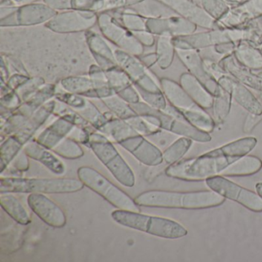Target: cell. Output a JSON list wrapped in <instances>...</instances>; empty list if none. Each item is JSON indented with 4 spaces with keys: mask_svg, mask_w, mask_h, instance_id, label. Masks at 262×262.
<instances>
[{
    "mask_svg": "<svg viewBox=\"0 0 262 262\" xmlns=\"http://www.w3.org/2000/svg\"><path fill=\"white\" fill-rule=\"evenodd\" d=\"M85 33H56L46 25L1 27V53L20 59L29 76L57 84L69 76L88 75L96 63Z\"/></svg>",
    "mask_w": 262,
    "mask_h": 262,
    "instance_id": "cell-1",
    "label": "cell"
},
{
    "mask_svg": "<svg viewBox=\"0 0 262 262\" xmlns=\"http://www.w3.org/2000/svg\"><path fill=\"white\" fill-rule=\"evenodd\" d=\"M246 154V145L238 139L198 157L184 159L168 165L165 172L168 177L179 180H206L222 174L227 167Z\"/></svg>",
    "mask_w": 262,
    "mask_h": 262,
    "instance_id": "cell-2",
    "label": "cell"
},
{
    "mask_svg": "<svg viewBox=\"0 0 262 262\" xmlns=\"http://www.w3.org/2000/svg\"><path fill=\"white\" fill-rule=\"evenodd\" d=\"M140 207L179 209H205L222 205L225 198L210 191H181L150 190L144 191L134 199Z\"/></svg>",
    "mask_w": 262,
    "mask_h": 262,
    "instance_id": "cell-3",
    "label": "cell"
},
{
    "mask_svg": "<svg viewBox=\"0 0 262 262\" xmlns=\"http://www.w3.org/2000/svg\"><path fill=\"white\" fill-rule=\"evenodd\" d=\"M111 216L119 225L162 238L178 239L188 234L183 225L166 217L121 209L113 211Z\"/></svg>",
    "mask_w": 262,
    "mask_h": 262,
    "instance_id": "cell-4",
    "label": "cell"
},
{
    "mask_svg": "<svg viewBox=\"0 0 262 262\" xmlns=\"http://www.w3.org/2000/svg\"><path fill=\"white\" fill-rule=\"evenodd\" d=\"M84 184L73 178L39 179V178L2 177L0 179V193H41V194H70L83 189Z\"/></svg>",
    "mask_w": 262,
    "mask_h": 262,
    "instance_id": "cell-5",
    "label": "cell"
},
{
    "mask_svg": "<svg viewBox=\"0 0 262 262\" xmlns=\"http://www.w3.org/2000/svg\"><path fill=\"white\" fill-rule=\"evenodd\" d=\"M87 147L93 151L121 185L127 188H132L136 185V176L131 167L105 135L97 130L90 133V143Z\"/></svg>",
    "mask_w": 262,
    "mask_h": 262,
    "instance_id": "cell-6",
    "label": "cell"
},
{
    "mask_svg": "<svg viewBox=\"0 0 262 262\" xmlns=\"http://www.w3.org/2000/svg\"><path fill=\"white\" fill-rule=\"evenodd\" d=\"M77 176L85 186L97 193L117 209L140 212V206L134 199L95 168L80 167L78 168Z\"/></svg>",
    "mask_w": 262,
    "mask_h": 262,
    "instance_id": "cell-7",
    "label": "cell"
},
{
    "mask_svg": "<svg viewBox=\"0 0 262 262\" xmlns=\"http://www.w3.org/2000/svg\"><path fill=\"white\" fill-rule=\"evenodd\" d=\"M99 30L104 37L119 50L134 56H142L144 47L137 40L133 32L125 28L122 24L107 13L98 16Z\"/></svg>",
    "mask_w": 262,
    "mask_h": 262,
    "instance_id": "cell-8",
    "label": "cell"
},
{
    "mask_svg": "<svg viewBox=\"0 0 262 262\" xmlns=\"http://www.w3.org/2000/svg\"><path fill=\"white\" fill-rule=\"evenodd\" d=\"M205 183L209 189L225 199L234 201L250 211L261 212L262 199L257 192L240 186L221 174L206 179Z\"/></svg>",
    "mask_w": 262,
    "mask_h": 262,
    "instance_id": "cell-9",
    "label": "cell"
},
{
    "mask_svg": "<svg viewBox=\"0 0 262 262\" xmlns=\"http://www.w3.org/2000/svg\"><path fill=\"white\" fill-rule=\"evenodd\" d=\"M98 22L96 12L90 10H69L63 13H56L45 24L53 31L59 33H85L94 27Z\"/></svg>",
    "mask_w": 262,
    "mask_h": 262,
    "instance_id": "cell-10",
    "label": "cell"
},
{
    "mask_svg": "<svg viewBox=\"0 0 262 262\" xmlns=\"http://www.w3.org/2000/svg\"><path fill=\"white\" fill-rule=\"evenodd\" d=\"M172 42L176 50L201 51L219 44L234 42L231 29H214L202 33L172 37Z\"/></svg>",
    "mask_w": 262,
    "mask_h": 262,
    "instance_id": "cell-11",
    "label": "cell"
},
{
    "mask_svg": "<svg viewBox=\"0 0 262 262\" xmlns=\"http://www.w3.org/2000/svg\"><path fill=\"white\" fill-rule=\"evenodd\" d=\"M56 15V10L47 4H26L1 19V27H35L48 23Z\"/></svg>",
    "mask_w": 262,
    "mask_h": 262,
    "instance_id": "cell-12",
    "label": "cell"
},
{
    "mask_svg": "<svg viewBox=\"0 0 262 262\" xmlns=\"http://www.w3.org/2000/svg\"><path fill=\"white\" fill-rule=\"evenodd\" d=\"M176 55L188 73L194 76L214 97L222 91L217 80L207 71L199 50H176Z\"/></svg>",
    "mask_w": 262,
    "mask_h": 262,
    "instance_id": "cell-13",
    "label": "cell"
},
{
    "mask_svg": "<svg viewBox=\"0 0 262 262\" xmlns=\"http://www.w3.org/2000/svg\"><path fill=\"white\" fill-rule=\"evenodd\" d=\"M27 203L30 209L49 226L62 228L67 225V215L63 210L45 194L30 193Z\"/></svg>",
    "mask_w": 262,
    "mask_h": 262,
    "instance_id": "cell-14",
    "label": "cell"
},
{
    "mask_svg": "<svg viewBox=\"0 0 262 262\" xmlns=\"http://www.w3.org/2000/svg\"><path fill=\"white\" fill-rule=\"evenodd\" d=\"M119 145L146 166H158L163 162V156L160 148L142 135L128 138Z\"/></svg>",
    "mask_w": 262,
    "mask_h": 262,
    "instance_id": "cell-15",
    "label": "cell"
},
{
    "mask_svg": "<svg viewBox=\"0 0 262 262\" xmlns=\"http://www.w3.org/2000/svg\"><path fill=\"white\" fill-rule=\"evenodd\" d=\"M217 82L221 88L229 93L232 99L248 111V113L262 115L261 101L259 100L251 93L249 88L237 82L228 74L221 76L217 79Z\"/></svg>",
    "mask_w": 262,
    "mask_h": 262,
    "instance_id": "cell-16",
    "label": "cell"
},
{
    "mask_svg": "<svg viewBox=\"0 0 262 262\" xmlns=\"http://www.w3.org/2000/svg\"><path fill=\"white\" fill-rule=\"evenodd\" d=\"M260 17L262 18V0H248V2L229 10L216 23L219 29L238 28Z\"/></svg>",
    "mask_w": 262,
    "mask_h": 262,
    "instance_id": "cell-17",
    "label": "cell"
},
{
    "mask_svg": "<svg viewBox=\"0 0 262 262\" xmlns=\"http://www.w3.org/2000/svg\"><path fill=\"white\" fill-rule=\"evenodd\" d=\"M169 7L174 13L191 21L196 26L207 30L217 28V23L211 18L204 9L201 8L189 0H159Z\"/></svg>",
    "mask_w": 262,
    "mask_h": 262,
    "instance_id": "cell-18",
    "label": "cell"
},
{
    "mask_svg": "<svg viewBox=\"0 0 262 262\" xmlns=\"http://www.w3.org/2000/svg\"><path fill=\"white\" fill-rule=\"evenodd\" d=\"M195 24L183 17L171 16L162 19H148L146 29L155 36H170L171 37L192 34L195 32Z\"/></svg>",
    "mask_w": 262,
    "mask_h": 262,
    "instance_id": "cell-19",
    "label": "cell"
},
{
    "mask_svg": "<svg viewBox=\"0 0 262 262\" xmlns=\"http://www.w3.org/2000/svg\"><path fill=\"white\" fill-rule=\"evenodd\" d=\"M219 63L225 73L233 79L248 88L262 93L261 73H257V71L242 67L236 61L233 54L223 56L219 59Z\"/></svg>",
    "mask_w": 262,
    "mask_h": 262,
    "instance_id": "cell-20",
    "label": "cell"
},
{
    "mask_svg": "<svg viewBox=\"0 0 262 262\" xmlns=\"http://www.w3.org/2000/svg\"><path fill=\"white\" fill-rule=\"evenodd\" d=\"M159 82L167 102L174 108L179 110H197L201 108L188 96L180 84L168 78H162Z\"/></svg>",
    "mask_w": 262,
    "mask_h": 262,
    "instance_id": "cell-21",
    "label": "cell"
},
{
    "mask_svg": "<svg viewBox=\"0 0 262 262\" xmlns=\"http://www.w3.org/2000/svg\"><path fill=\"white\" fill-rule=\"evenodd\" d=\"M85 35L87 43L93 59L100 68L105 71L118 66L114 52H113L103 38L90 30L87 31Z\"/></svg>",
    "mask_w": 262,
    "mask_h": 262,
    "instance_id": "cell-22",
    "label": "cell"
},
{
    "mask_svg": "<svg viewBox=\"0 0 262 262\" xmlns=\"http://www.w3.org/2000/svg\"><path fill=\"white\" fill-rule=\"evenodd\" d=\"M24 150L30 159L40 162L54 174L59 176L65 174L67 169L63 162L56 157L53 151L42 146L36 140L27 142L24 145Z\"/></svg>",
    "mask_w": 262,
    "mask_h": 262,
    "instance_id": "cell-23",
    "label": "cell"
},
{
    "mask_svg": "<svg viewBox=\"0 0 262 262\" xmlns=\"http://www.w3.org/2000/svg\"><path fill=\"white\" fill-rule=\"evenodd\" d=\"M74 127V124L68 119L57 117L36 137V141L42 146L52 150L68 136Z\"/></svg>",
    "mask_w": 262,
    "mask_h": 262,
    "instance_id": "cell-24",
    "label": "cell"
},
{
    "mask_svg": "<svg viewBox=\"0 0 262 262\" xmlns=\"http://www.w3.org/2000/svg\"><path fill=\"white\" fill-rule=\"evenodd\" d=\"M179 84L201 108L205 110L212 108L214 96L191 73H182Z\"/></svg>",
    "mask_w": 262,
    "mask_h": 262,
    "instance_id": "cell-25",
    "label": "cell"
},
{
    "mask_svg": "<svg viewBox=\"0 0 262 262\" xmlns=\"http://www.w3.org/2000/svg\"><path fill=\"white\" fill-rule=\"evenodd\" d=\"M59 84L67 93L80 95L88 99H98L94 82L89 75L69 76L62 79Z\"/></svg>",
    "mask_w": 262,
    "mask_h": 262,
    "instance_id": "cell-26",
    "label": "cell"
},
{
    "mask_svg": "<svg viewBox=\"0 0 262 262\" xmlns=\"http://www.w3.org/2000/svg\"><path fill=\"white\" fill-rule=\"evenodd\" d=\"M233 55L242 67L254 71L262 70V54L254 46L244 41L237 42Z\"/></svg>",
    "mask_w": 262,
    "mask_h": 262,
    "instance_id": "cell-27",
    "label": "cell"
},
{
    "mask_svg": "<svg viewBox=\"0 0 262 262\" xmlns=\"http://www.w3.org/2000/svg\"><path fill=\"white\" fill-rule=\"evenodd\" d=\"M0 204L3 210L16 223L23 226L31 223V217L28 211L13 193H0Z\"/></svg>",
    "mask_w": 262,
    "mask_h": 262,
    "instance_id": "cell-28",
    "label": "cell"
},
{
    "mask_svg": "<svg viewBox=\"0 0 262 262\" xmlns=\"http://www.w3.org/2000/svg\"><path fill=\"white\" fill-rule=\"evenodd\" d=\"M56 84L47 82L28 100L23 102L22 105L15 111L30 117L38 108L55 97L56 94Z\"/></svg>",
    "mask_w": 262,
    "mask_h": 262,
    "instance_id": "cell-29",
    "label": "cell"
},
{
    "mask_svg": "<svg viewBox=\"0 0 262 262\" xmlns=\"http://www.w3.org/2000/svg\"><path fill=\"white\" fill-rule=\"evenodd\" d=\"M98 131L117 144L128 138L139 135L126 121L116 116L107 121L106 123L102 125Z\"/></svg>",
    "mask_w": 262,
    "mask_h": 262,
    "instance_id": "cell-30",
    "label": "cell"
},
{
    "mask_svg": "<svg viewBox=\"0 0 262 262\" xmlns=\"http://www.w3.org/2000/svg\"><path fill=\"white\" fill-rule=\"evenodd\" d=\"M114 54L118 66L129 76L133 83L139 80L148 71V69L142 63L139 57L119 49L115 50Z\"/></svg>",
    "mask_w": 262,
    "mask_h": 262,
    "instance_id": "cell-31",
    "label": "cell"
},
{
    "mask_svg": "<svg viewBox=\"0 0 262 262\" xmlns=\"http://www.w3.org/2000/svg\"><path fill=\"white\" fill-rule=\"evenodd\" d=\"M262 168V161L253 156H243L227 167L221 176L225 177L250 176L258 172Z\"/></svg>",
    "mask_w": 262,
    "mask_h": 262,
    "instance_id": "cell-32",
    "label": "cell"
},
{
    "mask_svg": "<svg viewBox=\"0 0 262 262\" xmlns=\"http://www.w3.org/2000/svg\"><path fill=\"white\" fill-rule=\"evenodd\" d=\"M128 9L148 19H162L173 16L174 13L169 7L159 0H143L136 5L128 7Z\"/></svg>",
    "mask_w": 262,
    "mask_h": 262,
    "instance_id": "cell-33",
    "label": "cell"
},
{
    "mask_svg": "<svg viewBox=\"0 0 262 262\" xmlns=\"http://www.w3.org/2000/svg\"><path fill=\"white\" fill-rule=\"evenodd\" d=\"M157 65L162 70L169 68L174 60L176 49L173 45L172 37L170 36H159L156 42Z\"/></svg>",
    "mask_w": 262,
    "mask_h": 262,
    "instance_id": "cell-34",
    "label": "cell"
},
{
    "mask_svg": "<svg viewBox=\"0 0 262 262\" xmlns=\"http://www.w3.org/2000/svg\"><path fill=\"white\" fill-rule=\"evenodd\" d=\"M184 119L198 129L211 133L215 127V122L202 108L197 110H179Z\"/></svg>",
    "mask_w": 262,
    "mask_h": 262,
    "instance_id": "cell-35",
    "label": "cell"
},
{
    "mask_svg": "<svg viewBox=\"0 0 262 262\" xmlns=\"http://www.w3.org/2000/svg\"><path fill=\"white\" fill-rule=\"evenodd\" d=\"M24 145L14 136L6 137L1 142L0 148V160H1V172L12 163L15 158L24 149Z\"/></svg>",
    "mask_w": 262,
    "mask_h": 262,
    "instance_id": "cell-36",
    "label": "cell"
},
{
    "mask_svg": "<svg viewBox=\"0 0 262 262\" xmlns=\"http://www.w3.org/2000/svg\"><path fill=\"white\" fill-rule=\"evenodd\" d=\"M194 141L181 136L176 139L162 152L163 162L168 165H172L182 160L185 154L189 151Z\"/></svg>",
    "mask_w": 262,
    "mask_h": 262,
    "instance_id": "cell-37",
    "label": "cell"
},
{
    "mask_svg": "<svg viewBox=\"0 0 262 262\" xmlns=\"http://www.w3.org/2000/svg\"><path fill=\"white\" fill-rule=\"evenodd\" d=\"M101 101L108 110L119 119L127 120L137 116V113L135 112L131 105L119 97L117 94L104 98Z\"/></svg>",
    "mask_w": 262,
    "mask_h": 262,
    "instance_id": "cell-38",
    "label": "cell"
},
{
    "mask_svg": "<svg viewBox=\"0 0 262 262\" xmlns=\"http://www.w3.org/2000/svg\"><path fill=\"white\" fill-rule=\"evenodd\" d=\"M232 97L231 94L222 88V91L214 98L213 119L216 124H222L231 112Z\"/></svg>",
    "mask_w": 262,
    "mask_h": 262,
    "instance_id": "cell-39",
    "label": "cell"
},
{
    "mask_svg": "<svg viewBox=\"0 0 262 262\" xmlns=\"http://www.w3.org/2000/svg\"><path fill=\"white\" fill-rule=\"evenodd\" d=\"M51 151L57 156L70 160L79 159L84 156L80 144L69 137L64 138Z\"/></svg>",
    "mask_w": 262,
    "mask_h": 262,
    "instance_id": "cell-40",
    "label": "cell"
},
{
    "mask_svg": "<svg viewBox=\"0 0 262 262\" xmlns=\"http://www.w3.org/2000/svg\"><path fill=\"white\" fill-rule=\"evenodd\" d=\"M105 73L108 85L114 90L116 94L133 84L129 76L119 66L105 70Z\"/></svg>",
    "mask_w": 262,
    "mask_h": 262,
    "instance_id": "cell-41",
    "label": "cell"
},
{
    "mask_svg": "<svg viewBox=\"0 0 262 262\" xmlns=\"http://www.w3.org/2000/svg\"><path fill=\"white\" fill-rule=\"evenodd\" d=\"M46 83H47V81L43 78L39 77V76H30V79L22 86L19 87L16 92L22 99L23 102H24L28 100Z\"/></svg>",
    "mask_w": 262,
    "mask_h": 262,
    "instance_id": "cell-42",
    "label": "cell"
},
{
    "mask_svg": "<svg viewBox=\"0 0 262 262\" xmlns=\"http://www.w3.org/2000/svg\"><path fill=\"white\" fill-rule=\"evenodd\" d=\"M202 3L204 10L216 22L229 11L223 0H202Z\"/></svg>",
    "mask_w": 262,
    "mask_h": 262,
    "instance_id": "cell-43",
    "label": "cell"
},
{
    "mask_svg": "<svg viewBox=\"0 0 262 262\" xmlns=\"http://www.w3.org/2000/svg\"><path fill=\"white\" fill-rule=\"evenodd\" d=\"M121 24L129 31L136 32L146 30V20L140 15L134 13H122L120 15Z\"/></svg>",
    "mask_w": 262,
    "mask_h": 262,
    "instance_id": "cell-44",
    "label": "cell"
},
{
    "mask_svg": "<svg viewBox=\"0 0 262 262\" xmlns=\"http://www.w3.org/2000/svg\"><path fill=\"white\" fill-rule=\"evenodd\" d=\"M125 121L139 134L142 135V136H145V137L150 136V135L155 134V133H158V132L161 130V128L148 123L145 119H143L142 116H139V115L134 116V117L130 118V119H127Z\"/></svg>",
    "mask_w": 262,
    "mask_h": 262,
    "instance_id": "cell-45",
    "label": "cell"
},
{
    "mask_svg": "<svg viewBox=\"0 0 262 262\" xmlns=\"http://www.w3.org/2000/svg\"><path fill=\"white\" fill-rule=\"evenodd\" d=\"M23 101L16 91L9 92L7 94L1 96V105L6 110L13 112L17 110L21 105Z\"/></svg>",
    "mask_w": 262,
    "mask_h": 262,
    "instance_id": "cell-46",
    "label": "cell"
},
{
    "mask_svg": "<svg viewBox=\"0 0 262 262\" xmlns=\"http://www.w3.org/2000/svg\"><path fill=\"white\" fill-rule=\"evenodd\" d=\"M93 133V132L87 129V128L75 125L74 128L70 132L67 137L73 139L78 143L88 146L89 143H90V133Z\"/></svg>",
    "mask_w": 262,
    "mask_h": 262,
    "instance_id": "cell-47",
    "label": "cell"
},
{
    "mask_svg": "<svg viewBox=\"0 0 262 262\" xmlns=\"http://www.w3.org/2000/svg\"><path fill=\"white\" fill-rule=\"evenodd\" d=\"M117 95L129 104L137 103V102H140V96L133 84L119 92Z\"/></svg>",
    "mask_w": 262,
    "mask_h": 262,
    "instance_id": "cell-48",
    "label": "cell"
},
{
    "mask_svg": "<svg viewBox=\"0 0 262 262\" xmlns=\"http://www.w3.org/2000/svg\"><path fill=\"white\" fill-rule=\"evenodd\" d=\"M30 157L26 154L24 150L23 149L18 156L15 158L14 160L12 162V166L17 170V171L24 172V171H28L30 168Z\"/></svg>",
    "mask_w": 262,
    "mask_h": 262,
    "instance_id": "cell-49",
    "label": "cell"
},
{
    "mask_svg": "<svg viewBox=\"0 0 262 262\" xmlns=\"http://www.w3.org/2000/svg\"><path fill=\"white\" fill-rule=\"evenodd\" d=\"M133 34L143 47H151L156 44V41L155 35H153L152 33H150L147 30L133 32Z\"/></svg>",
    "mask_w": 262,
    "mask_h": 262,
    "instance_id": "cell-50",
    "label": "cell"
},
{
    "mask_svg": "<svg viewBox=\"0 0 262 262\" xmlns=\"http://www.w3.org/2000/svg\"><path fill=\"white\" fill-rule=\"evenodd\" d=\"M30 76L27 75L19 74V73H15L11 75L7 82V85L9 88L11 89L13 91H16L19 87L22 86L29 79Z\"/></svg>",
    "mask_w": 262,
    "mask_h": 262,
    "instance_id": "cell-51",
    "label": "cell"
},
{
    "mask_svg": "<svg viewBox=\"0 0 262 262\" xmlns=\"http://www.w3.org/2000/svg\"><path fill=\"white\" fill-rule=\"evenodd\" d=\"M235 47V42H228V43H222L214 46V47H211V49L214 53H215L217 56H220L222 59L223 56L233 54Z\"/></svg>",
    "mask_w": 262,
    "mask_h": 262,
    "instance_id": "cell-52",
    "label": "cell"
},
{
    "mask_svg": "<svg viewBox=\"0 0 262 262\" xmlns=\"http://www.w3.org/2000/svg\"><path fill=\"white\" fill-rule=\"evenodd\" d=\"M262 120V115H254L248 113L244 123L243 132L245 133H250L254 128L260 123Z\"/></svg>",
    "mask_w": 262,
    "mask_h": 262,
    "instance_id": "cell-53",
    "label": "cell"
},
{
    "mask_svg": "<svg viewBox=\"0 0 262 262\" xmlns=\"http://www.w3.org/2000/svg\"><path fill=\"white\" fill-rule=\"evenodd\" d=\"M44 2L54 10H73L72 0H44Z\"/></svg>",
    "mask_w": 262,
    "mask_h": 262,
    "instance_id": "cell-54",
    "label": "cell"
},
{
    "mask_svg": "<svg viewBox=\"0 0 262 262\" xmlns=\"http://www.w3.org/2000/svg\"><path fill=\"white\" fill-rule=\"evenodd\" d=\"M139 59L147 69L151 68L153 66L157 64V56L155 52L148 54H142V56H139Z\"/></svg>",
    "mask_w": 262,
    "mask_h": 262,
    "instance_id": "cell-55",
    "label": "cell"
},
{
    "mask_svg": "<svg viewBox=\"0 0 262 262\" xmlns=\"http://www.w3.org/2000/svg\"><path fill=\"white\" fill-rule=\"evenodd\" d=\"M256 192L262 199V182H258L255 185Z\"/></svg>",
    "mask_w": 262,
    "mask_h": 262,
    "instance_id": "cell-56",
    "label": "cell"
},
{
    "mask_svg": "<svg viewBox=\"0 0 262 262\" xmlns=\"http://www.w3.org/2000/svg\"><path fill=\"white\" fill-rule=\"evenodd\" d=\"M224 2L228 3V4H239L244 0H223Z\"/></svg>",
    "mask_w": 262,
    "mask_h": 262,
    "instance_id": "cell-57",
    "label": "cell"
},
{
    "mask_svg": "<svg viewBox=\"0 0 262 262\" xmlns=\"http://www.w3.org/2000/svg\"><path fill=\"white\" fill-rule=\"evenodd\" d=\"M38 0H24V4H33V3L36 2Z\"/></svg>",
    "mask_w": 262,
    "mask_h": 262,
    "instance_id": "cell-58",
    "label": "cell"
},
{
    "mask_svg": "<svg viewBox=\"0 0 262 262\" xmlns=\"http://www.w3.org/2000/svg\"><path fill=\"white\" fill-rule=\"evenodd\" d=\"M260 101H261L262 102V93H260Z\"/></svg>",
    "mask_w": 262,
    "mask_h": 262,
    "instance_id": "cell-59",
    "label": "cell"
},
{
    "mask_svg": "<svg viewBox=\"0 0 262 262\" xmlns=\"http://www.w3.org/2000/svg\"><path fill=\"white\" fill-rule=\"evenodd\" d=\"M261 22H262V21H261Z\"/></svg>",
    "mask_w": 262,
    "mask_h": 262,
    "instance_id": "cell-60",
    "label": "cell"
}]
</instances>
